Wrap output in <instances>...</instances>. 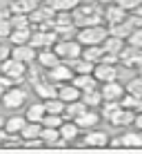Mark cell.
Wrapping results in <instances>:
<instances>
[{
  "mask_svg": "<svg viewBox=\"0 0 142 154\" xmlns=\"http://www.w3.org/2000/svg\"><path fill=\"white\" fill-rule=\"evenodd\" d=\"M102 11H104L102 5H98V2H91V5L80 2V7L73 9V25H76L78 29L93 27V25H102V20H104Z\"/></svg>",
  "mask_w": 142,
  "mask_h": 154,
  "instance_id": "1",
  "label": "cell"
},
{
  "mask_svg": "<svg viewBox=\"0 0 142 154\" xmlns=\"http://www.w3.org/2000/svg\"><path fill=\"white\" fill-rule=\"evenodd\" d=\"M107 36H109V29L104 27V25H93V27H82V29H78L76 40L80 42L82 47H89V45H102Z\"/></svg>",
  "mask_w": 142,
  "mask_h": 154,
  "instance_id": "2",
  "label": "cell"
},
{
  "mask_svg": "<svg viewBox=\"0 0 142 154\" xmlns=\"http://www.w3.org/2000/svg\"><path fill=\"white\" fill-rule=\"evenodd\" d=\"M54 51L60 56V60H76V58L82 56V45L78 42L76 38H69V40H58L54 45Z\"/></svg>",
  "mask_w": 142,
  "mask_h": 154,
  "instance_id": "3",
  "label": "cell"
},
{
  "mask_svg": "<svg viewBox=\"0 0 142 154\" xmlns=\"http://www.w3.org/2000/svg\"><path fill=\"white\" fill-rule=\"evenodd\" d=\"M25 103H27V92H25L20 85H11V87L4 89V94H2V105H4L7 109H18V107H22Z\"/></svg>",
  "mask_w": 142,
  "mask_h": 154,
  "instance_id": "4",
  "label": "cell"
},
{
  "mask_svg": "<svg viewBox=\"0 0 142 154\" xmlns=\"http://www.w3.org/2000/svg\"><path fill=\"white\" fill-rule=\"evenodd\" d=\"M0 72L4 74V76H9L11 81L18 85L20 81H22L25 76H27V72H29V65H25V63H20V60H16V58H9V60H4L2 65H0Z\"/></svg>",
  "mask_w": 142,
  "mask_h": 154,
  "instance_id": "5",
  "label": "cell"
},
{
  "mask_svg": "<svg viewBox=\"0 0 142 154\" xmlns=\"http://www.w3.org/2000/svg\"><path fill=\"white\" fill-rule=\"evenodd\" d=\"M76 76V74H73V69H71V65L69 63H58L56 67H51L49 69V74H47V78H49L51 83H71V78Z\"/></svg>",
  "mask_w": 142,
  "mask_h": 154,
  "instance_id": "6",
  "label": "cell"
},
{
  "mask_svg": "<svg viewBox=\"0 0 142 154\" xmlns=\"http://www.w3.org/2000/svg\"><path fill=\"white\" fill-rule=\"evenodd\" d=\"M93 76H96V81L102 85V83H109V81H118L120 72L115 65H109V63H98L96 67H93Z\"/></svg>",
  "mask_w": 142,
  "mask_h": 154,
  "instance_id": "7",
  "label": "cell"
},
{
  "mask_svg": "<svg viewBox=\"0 0 142 154\" xmlns=\"http://www.w3.org/2000/svg\"><path fill=\"white\" fill-rule=\"evenodd\" d=\"M56 42H58L56 31H40V29H33V36H31L29 45H33L36 49H45V47H54Z\"/></svg>",
  "mask_w": 142,
  "mask_h": 154,
  "instance_id": "8",
  "label": "cell"
},
{
  "mask_svg": "<svg viewBox=\"0 0 142 154\" xmlns=\"http://www.w3.org/2000/svg\"><path fill=\"white\" fill-rule=\"evenodd\" d=\"M124 85L118 83V81H109V83H102L100 85V94H102V100H120L124 96Z\"/></svg>",
  "mask_w": 142,
  "mask_h": 154,
  "instance_id": "9",
  "label": "cell"
},
{
  "mask_svg": "<svg viewBox=\"0 0 142 154\" xmlns=\"http://www.w3.org/2000/svg\"><path fill=\"white\" fill-rule=\"evenodd\" d=\"M36 56H38V49H36L33 45H29V42H27V45H13V47H11V58L25 63V65L33 63Z\"/></svg>",
  "mask_w": 142,
  "mask_h": 154,
  "instance_id": "10",
  "label": "cell"
},
{
  "mask_svg": "<svg viewBox=\"0 0 142 154\" xmlns=\"http://www.w3.org/2000/svg\"><path fill=\"white\" fill-rule=\"evenodd\" d=\"M100 119H102V114L98 112V109H93V107H89L85 109L78 119H73V123H76L80 130H91V127H96L100 123Z\"/></svg>",
  "mask_w": 142,
  "mask_h": 154,
  "instance_id": "11",
  "label": "cell"
},
{
  "mask_svg": "<svg viewBox=\"0 0 142 154\" xmlns=\"http://www.w3.org/2000/svg\"><path fill=\"white\" fill-rule=\"evenodd\" d=\"M82 143L89 147H107L109 145V134L102 130H96V127H91V130H87V134L82 136Z\"/></svg>",
  "mask_w": 142,
  "mask_h": 154,
  "instance_id": "12",
  "label": "cell"
},
{
  "mask_svg": "<svg viewBox=\"0 0 142 154\" xmlns=\"http://www.w3.org/2000/svg\"><path fill=\"white\" fill-rule=\"evenodd\" d=\"M120 63H122L124 67H138L142 63V49L140 47H133V45L124 47V49L120 51Z\"/></svg>",
  "mask_w": 142,
  "mask_h": 154,
  "instance_id": "13",
  "label": "cell"
},
{
  "mask_svg": "<svg viewBox=\"0 0 142 154\" xmlns=\"http://www.w3.org/2000/svg\"><path fill=\"white\" fill-rule=\"evenodd\" d=\"M102 16H104V20H107V25H118V23H124V20H127V11L115 2L104 5Z\"/></svg>",
  "mask_w": 142,
  "mask_h": 154,
  "instance_id": "14",
  "label": "cell"
},
{
  "mask_svg": "<svg viewBox=\"0 0 142 154\" xmlns=\"http://www.w3.org/2000/svg\"><path fill=\"white\" fill-rule=\"evenodd\" d=\"M31 85H33L36 94H38V96L42 98V100L58 96V85H56V83H51L49 78H40V81H36V83H31Z\"/></svg>",
  "mask_w": 142,
  "mask_h": 154,
  "instance_id": "15",
  "label": "cell"
},
{
  "mask_svg": "<svg viewBox=\"0 0 142 154\" xmlns=\"http://www.w3.org/2000/svg\"><path fill=\"white\" fill-rule=\"evenodd\" d=\"M36 60H38L40 65L45 67V69H51V67H56L58 63H60V56L54 51V47H45V49H38V56H36Z\"/></svg>",
  "mask_w": 142,
  "mask_h": 154,
  "instance_id": "16",
  "label": "cell"
},
{
  "mask_svg": "<svg viewBox=\"0 0 142 154\" xmlns=\"http://www.w3.org/2000/svg\"><path fill=\"white\" fill-rule=\"evenodd\" d=\"M80 96H82V92H80L73 83H62V85H58V98H62L65 103L78 100Z\"/></svg>",
  "mask_w": 142,
  "mask_h": 154,
  "instance_id": "17",
  "label": "cell"
},
{
  "mask_svg": "<svg viewBox=\"0 0 142 154\" xmlns=\"http://www.w3.org/2000/svg\"><path fill=\"white\" fill-rule=\"evenodd\" d=\"M71 83L76 85L80 92H85V89H96V87H100V83L96 81V76H93V74H76V76L71 78Z\"/></svg>",
  "mask_w": 142,
  "mask_h": 154,
  "instance_id": "18",
  "label": "cell"
},
{
  "mask_svg": "<svg viewBox=\"0 0 142 154\" xmlns=\"http://www.w3.org/2000/svg\"><path fill=\"white\" fill-rule=\"evenodd\" d=\"M133 119H135V112L133 109H127V107H120L118 112H115L111 119H109V123L111 125H133Z\"/></svg>",
  "mask_w": 142,
  "mask_h": 154,
  "instance_id": "19",
  "label": "cell"
},
{
  "mask_svg": "<svg viewBox=\"0 0 142 154\" xmlns=\"http://www.w3.org/2000/svg\"><path fill=\"white\" fill-rule=\"evenodd\" d=\"M7 7L11 9V14H25V16H29L36 7H38V2H36V0H9Z\"/></svg>",
  "mask_w": 142,
  "mask_h": 154,
  "instance_id": "20",
  "label": "cell"
},
{
  "mask_svg": "<svg viewBox=\"0 0 142 154\" xmlns=\"http://www.w3.org/2000/svg\"><path fill=\"white\" fill-rule=\"evenodd\" d=\"M25 123H27V116L13 114V116H9V119H4V132L16 136V134H20V130L25 127Z\"/></svg>",
  "mask_w": 142,
  "mask_h": 154,
  "instance_id": "21",
  "label": "cell"
},
{
  "mask_svg": "<svg viewBox=\"0 0 142 154\" xmlns=\"http://www.w3.org/2000/svg\"><path fill=\"white\" fill-rule=\"evenodd\" d=\"M80 100L87 105V107H93V109H98L100 105L104 103V100H102V94H100V87H96V89H85V92H82V96H80Z\"/></svg>",
  "mask_w": 142,
  "mask_h": 154,
  "instance_id": "22",
  "label": "cell"
},
{
  "mask_svg": "<svg viewBox=\"0 0 142 154\" xmlns=\"http://www.w3.org/2000/svg\"><path fill=\"white\" fill-rule=\"evenodd\" d=\"M58 130H60V139H65L67 143H73L78 139V134H80V127L73 123V121H65Z\"/></svg>",
  "mask_w": 142,
  "mask_h": 154,
  "instance_id": "23",
  "label": "cell"
},
{
  "mask_svg": "<svg viewBox=\"0 0 142 154\" xmlns=\"http://www.w3.org/2000/svg\"><path fill=\"white\" fill-rule=\"evenodd\" d=\"M102 56H104L102 45H89V47H82V56H80V58H85V60L98 65V63L102 60Z\"/></svg>",
  "mask_w": 142,
  "mask_h": 154,
  "instance_id": "24",
  "label": "cell"
},
{
  "mask_svg": "<svg viewBox=\"0 0 142 154\" xmlns=\"http://www.w3.org/2000/svg\"><path fill=\"white\" fill-rule=\"evenodd\" d=\"M102 49L107 51V54H118L120 56V51L124 49V38H118V36L109 34L107 38H104V42H102Z\"/></svg>",
  "mask_w": 142,
  "mask_h": 154,
  "instance_id": "25",
  "label": "cell"
},
{
  "mask_svg": "<svg viewBox=\"0 0 142 154\" xmlns=\"http://www.w3.org/2000/svg\"><path fill=\"white\" fill-rule=\"evenodd\" d=\"M85 109H89V107L82 103L80 98H78V100H71V103L65 105V114H62V116H65L67 121H73V119H78V116L85 112Z\"/></svg>",
  "mask_w": 142,
  "mask_h": 154,
  "instance_id": "26",
  "label": "cell"
},
{
  "mask_svg": "<svg viewBox=\"0 0 142 154\" xmlns=\"http://www.w3.org/2000/svg\"><path fill=\"white\" fill-rule=\"evenodd\" d=\"M33 36V27H25V29H13L11 36H9V42L11 45H27Z\"/></svg>",
  "mask_w": 142,
  "mask_h": 154,
  "instance_id": "27",
  "label": "cell"
},
{
  "mask_svg": "<svg viewBox=\"0 0 142 154\" xmlns=\"http://www.w3.org/2000/svg\"><path fill=\"white\" fill-rule=\"evenodd\" d=\"M40 132H42V123H38V121H27L25 127L20 130V136H22L25 141L27 139H40Z\"/></svg>",
  "mask_w": 142,
  "mask_h": 154,
  "instance_id": "28",
  "label": "cell"
},
{
  "mask_svg": "<svg viewBox=\"0 0 142 154\" xmlns=\"http://www.w3.org/2000/svg\"><path fill=\"white\" fill-rule=\"evenodd\" d=\"M40 141H42L45 145H49V147L58 145V141H60V130H58V127H45V125H42Z\"/></svg>",
  "mask_w": 142,
  "mask_h": 154,
  "instance_id": "29",
  "label": "cell"
},
{
  "mask_svg": "<svg viewBox=\"0 0 142 154\" xmlns=\"http://www.w3.org/2000/svg\"><path fill=\"white\" fill-rule=\"evenodd\" d=\"M80 2L82 0H47L54 11H73L76 7H80Z\"/></svg>",
  "mask_w": 142,
  "mask_h": 154,
  "instance_id": "30",
  "label": "cell"
},
{
  "mask_svg": "<svg viewBox=\"0 0 142 154\" xmlns=\"http://www.w3.org/2000/svg\"><path fill=\"white\" fill-rule=\"evenodd\" d=\"M109 34L111 36H118V38H124L127 40L131 36V31H133V27L129 25V20H124V23H118V25H109Z\"/></svg>",
  "mask_w": 142,
  "mask_h": 154,
  "instance_id": "31",
  "label": "cell"
},
{
  "mask_svg": "<svg viewBox=\"0 0 142 154\" xmlns=\"http://www.w3.org/2000/svg\"><path fill=\"white\" fill-rule=\"evenodd\" d=\"M47 109H45V103H33L27 107V112H25V116H27V121H38V123H42Z\"/></svg>",
  "mask_w": 142,
  "mask_h": 154,
  "instance_id": "32",
  "label": "cell"
},
{
  "mask_svg": "<svg viewBox=\"0 0 142 154\" xmlns=\"http://www.w3.org/2000/svg\"><path fill=\"white\" fill-rule=\"evenodd\" d=\"M45 103V109H47V114H65V100L62 98H58V96H54V98H47V100H42Z\"/></svg>",
  "mask_w": 142,
  "mask_h": 154,
  "instance_id": "33",
  "label": "cell"
},
{
  "mask_svg": "<svg viewBox=\"0 0 142 154\" xmlns=\"http://www.w3.org/2000/svg\"><path fill=\"white\" fill-rule=\"evenodd\" d=\"M120 105L127 107V109H133V112H140V109H142V98L140 96H133V94H129V92H124V96L120 98Z\"/></svg>",
  "mask_w": 142,
  "mask_h": 154,
  "instance_id": "34",
  "label": "cell"
},
{
  "mask_svg": "<svg viewBox=\"0 0 142 154\" xmlns=\"http://www.w3.org/2000/svg\"><path fill=\"white\" fill-rule=\"evenodd\" d=\"M122 145L124 147H142V132H124L122 136Z\"/></svg>",
  "mask_w": 142,
  "mask_h": 154,
  "instance_id": "35",
  "label": "cell"
},
{
  "mask_svg": "<svg viewBox=\"0 0 142 154\" xmlns=\"http://www.w3.org/2000/svg\"><path fill=\"white\" fill-rule=\"evenodd\" d=\"M69 65H71L73 74H93V67H96L93 63L85 60V58H76V60H71Z\"/></svg>",
  "mask_w": 142,
  "mask_h": 154,
  "instance_id": "36",
  "label": "cell"
},
{
  "mask_svg": "<svg viewBox=\"0 0 142 154\" xmlns=\"http://www.w3.org/2000/svg\"><path fill=\"white\" fill-rule=\"evenodd\" d=\"M11 27L13 29H25V27H33L31 25V20H29V16H25V14H13L11 18Z\"/></svg>",
  "mask_w": 142,
  "mask_h": 154,
  "instance_id": "37",
  "label": "cell"
},
{
  "mask_svg": "<svg viewBox=\"0 0 142 154\" xmlns=\"http://www.w3.org/2000/svg\"><path fill=\"white\" fill-rule=\"evenodd\" d=\"M62 123H65V116L62 114H45V119H42L45 127H60Z\"/></svg>",
  "mask_w": 142,
  "mask_h": 154,
  "instance_id": "38",
  "label": "cell"
},
{
  "mask_svg": "<svg viewBox=\"0 0 142 154\" xmlns=\"http://www.w3.org/2000/svg\"><path fill=\"white\" fill-rule=\"evenodd\" d=\"M127 92L133 94V96H140V98H142V76L131 78V81L127 83Z\"/></svg>",
  "mask_w": 142,
  "mask_h": 154,
  "instance_id": "39",
  "label": "cell"
},
{
  "mask_svg": "<svg viewBox=\"0 0 142 154\" xmlns=\"http://www.w3.org/2000/svg\"><path fill=\"white\" fill-rule=\"evenodd\" d=\"M127 42H129V45H133V47H140V49H142V27H138V29L131 31V36L127 38Z\"/></svg>",
  "mask_w": 142,
  "mask_h": 154,
  "instance_id": "40",
  "label": "cell"
},
{
  "mask_svg": "<svg viewBox=\"0 0 142 154\" xmlns=\"http://www.w3.org/2000/svg\"><path fill=\"white\" fill-rule=\"evenodd\" d=\"M11 20H0V40H9V36H11Z\"/></svg>",
  "mask_w": 142,
  "mask_h": 154,
  "instance_id": "41",
  "label": "cell"
},
{
  "mask_svg": "<svg viewBox=\"0 0 142 154\" xmlns=\"http://www.w3.org/2000/svg\"><path fill=\"white\" fill-rule=\"evenodd\" d=\"M115 5H120L124 11H133L142 5V0H115Z\"/></svg>",
  "mask_w": 142,
  "mask_h": 154,
  "instance_id": "42",
  "label": "cell"
},
{
  "mask_svg": "<svg viewBox=\"0 0 142 154\" xmlns=\"http://www.w3.org/2000/svg\"><path fill=\"white\" fill-rule=\"evenodd\" d=\"M11 58V47L7 45V42H0V65H2L4 60H9Z\"/></svg>",
  "mask_w": 142,
  "mask_h": 154,
  "instance_id": "43",
  "label": "cell"
},
{
  "mask_svg": "<svg viewBox=\"0 0 142 154\" xmlns=\"http://www.w3.org/2000/svg\"><path fill=\"white\" fill-rule=\"evenodd\" d=\"M11 9H9V7H4V9H0V20H9V18H11Z\"/></svg>",
  "mask_w": 142,
  "mask_h": 154,
  "instance_id": "44",
  "label": "cell"
},
{
  "mask_svg": "<svg viewBox=\"0 0 142 154\" xmlns=\"http://www.w3.org/2000/svg\"><path fill=\"white\" fill-rule=\"evenodd\" d=\"M133 125L138 127V130H142V112L135 114V119H133Z\"/></svg>",
  "mask_w": 142,
  "mask_h": 154,
  "instance_id": "45",
  "label": "cell"
},
{
  "mask_svg": "<svg viewBox=\"0 0 142 154\" xmlns=\"http://www.w3.org/2000/svg\"><path fill=\"white\" fill-rule=\"evenodd\" d=\"M109 145H111V147H122V139H120V136H118V139H109Z\"/></svg>",
  "mask_w": 142,
  "mask_h": 154,
  "instance_id": "46",
  "label": "cell"
},
{
  "mask_svg": "<svg viewBox=\"0 0 142 154\" xmlns=\"http://www.w3.org/2000/svg\"><path fill=\"white\" fill-rule=\"evenodd\" d=\"M96 2H98V5H102V7H104V5H111V2H115V0H96Z\"/></svg>",
  "mask_w": 142,
  "mask_h": 154,
  "instance_id": "47",
  "label": "cell"
},
{
  "mask_svg": "<svg viewBox=\"0 0 142 154\" xmlns=\"http://www.w3.org/2000/svg\"><path fill=\"white\" fill-rule=\"evenodd\" d=\"M4 89H7V87H4V85H0V100H2V94H4Z\"/></svg>",
  "mask_w": 142,
  "mask_h": 154,
  "instance_id": "48",
  "label": "cell"
},
{
  "mask_svg": "<svg viewBox=\"0 0 142 154\" xmlns=\"http://www.w3.org/2000/svg\"><path fill=\"white\" fill-rule=\"evenodd\" d=\"M135 69H138V76H142V63H140L138 67H135Z\"/></svg>",
  "mask_w": 142,
  "mask_h": 154,
  "instance_id": "49",
  "label": "cell"
},
{
  "mask_svg": "<svg viewBox=\"0 0 142 154\" xmlns=\"http://www.w3.org/2000/svg\"><path fill=\"white\" fill-rule=\"evenodd\" d=\"M4 127V116H0V130Z\"/></svg>",
  "mask_w": 142,
  "mask_h": 154,
  "instance_id": "50",
  "label": "cell"
},
{
  "mask_svg": "<svg viewBox=\"0 0 142 154\" xmlns=\"http://www.w3.org/2000/svg\"><path fill=\"white\" fill-rule=\"evenodd\" d=\"M36 2H38V5H40V2H47V0H36Z\"/></svg>",
  "mask_w": 142,
  "mask_h": 154,
  "instance_id": "51",
  "label": "cell"
},
{
  "mask_svg": "<svg viewBox=\"0 0 142 154\" xmlns=\"http://www.w3.org/2000/svg\"><path fill=\"white\" fill-rule=\"evenodd\" d=\"M140 112H142V109H140Z\"/></svg>",
  "mask_w": 142,
  "mask_h": 154,
  "instance_id": "52",
  "label": "cell"
}]
</instances>
